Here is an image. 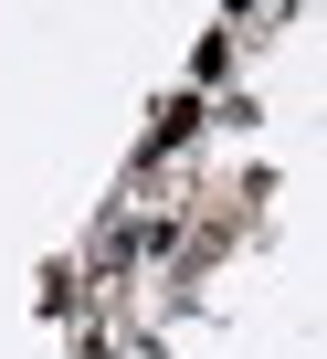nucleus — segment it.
<instances>
[{"label":"nucleus","instance_id":"1","mask_svg":"<svg viewBox=\"0 0 327 359\" xmlns=\"http://www.w3.org/2000/svg\"><path fill=\"white\" fill-rule=\"evenodd\" d=\"M201 127H211V95H190V85H169V95L148 106V127H137V180H148V169H169V158H180V148H190Z\"/></svg>","mask_w":327,"mask_h":359},{"label":"nucleus","instance_id":"2","mask_svg":"<svg viewBox=\"0 0 327 359\" xmlns=\"http://www.w3.org/2000/svg\"><path fill=\"white\" fill-rule=\"evenodd\" d=\"M180 85L222 106V85H232V32H201V43H190V74H180Z\"/></svg>","mask_w":327,"mask_h":359},{"label":"nucleus","instance_id":"3","mask_svg":"<svg viewBox=\"0 0 327 359\" xmlns=\"http://www.w3.org/2000/svg\"><path fill=\"white\" fill-rule=\"evenodd\" d=\"M85 264H43V317H85Z\"/></svg>","mask_w":327,"mask_h":359},{"label":"nucleus","instance_id":"4","mask_svg":"<svg viewBox=\"0 0 327 359\" xmlns=\"http://www.w3.org/2000/svg\"><path fill=\"white\" fill-rule=\"evenodd\" d=\"M253 11H264V0H222V22H253Z\"/></svg>","mask_w":327,"mask_h":359}]
</instances>
